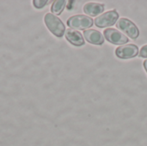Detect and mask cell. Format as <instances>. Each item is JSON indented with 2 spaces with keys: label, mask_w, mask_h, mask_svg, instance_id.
Instances as JSON below:
<instances>
[{
  "label": "cell",
  "mask_w": 147,
  "mask_h": 146,
  "mask_svg": "<svg viewBox=\"0 0 147 146\" xmlns=\"http://www.w3.org/2000/svg\"><path fill=\"white\" fill-rule=\"evenodd\" d=\"M44 22L49 31L58 38H61L65 33V27L63 22L53 13H47L44 16Z\"/></svg>",
  "instance_id": "1"
},
{
  "label": "cell",
  "mask_w": 147,
  "mask_h": 146,
  "mask_svg": "<svg viewBox=\"0 0 147 146\" xmlns=\"http://www.w3.org/2000/svg\"><path fill=\"white\" fill-rule=\"evenodd\" d=\"M115 26L117 28H119L121 32L125 33L133 40H136L140 36V30L136 24L126 17L120 18L117 21Z\"/></svg>",
  "instance_id": "2"
},
{
  "label": "cell",
  "mask_w": 147,
  "mask_h": 146,
  "mask_svg": "<svg viewBox=\"0 0 147 146\" xmlns=\"http://www.w3.org/2000/svg\"><path fill=\"white\" fill-rule=\"evenodd\" d=\"M118 18H119L118 12L115 9H112L97 16L95 19L94 22L97 28H104L113 26L118 21Z\"/></svg>",
  "instance_id": "3"
},
{
  "label": "cell",
  "mask_w": 147,
  "mask_h": 146,
  "mask_svg": "<svg viewBox=\"0 0 147 146\" xmlns=\"http://www.w3.org/2000/svg\"><path fill=\"white\" fill-rule=\"evenodd\" d=\"M93 19L85 15H76L67 20V25L71 28L87 29L93 25Z\"/></svg>",
  "instance_id": "4"
},
{
  "label": "cell",
  "mask_w": 147,
  "mask_h": 146,
  "mask_svg": "<svg viewBox=\"0 0 147 146\" xmlns=\"http://www.w3.org/2000/svg\"><path fill=\"white\" fill-rule=\"evenodd\" d=\"M103 34L105 39L114 45H125L129 41V39L127 35L115 28H106L103 31Z\"/></svg>",
  "instance_id": "5"
},
{
  "label": "cell",
  "mask_w": 147,
  "mask_h": 146,
  "mask_svg": "<svg viewBox=\"0 0 147 146\" xmlns=\"http://www.w3.org/2000/svg\"><path fill=\"white\" fill-rule=\"evenodd\" d=\"M115 55L121 59H128L139 55V47L134 44H126L115 49Z\"/></svg>",
  "instance_id": "6"
},
{
  "label": "cell",
  "mask_w": 147,
  "mask_h": 146,
  "mask_svg": "<svg viewBox=\"0 0 147 146\" xmlns=\"http://www.w3.org/2000/svg\"><path fill=\"white\" fill-rule=\"evenodd\" d=\"M84 37L89 43L101 46L104 43V38L102 34L96 29H86L84 31Z\"/></svg>",
  "instance_id": "7"
},
{
  "label": "cell",
  "mask_w": 147,
  "mask_h": 146,
  "mask_svg": "<svg viewBox=\"0 0 147 146\" xmlns=\"http://www.w3.org/2000/svg\"><path fill=\"white\" fill-rule=\"evenodd\" d=\"M65 39L75 46H82L84 45V39L82 34L77 30L68 28L65 33Z\"/></svg>",
  "instance_id": "8"
},
{
  "label": "cell",
  "mask_w": 147,
  "mask_h": 146,
  "mask_svg": "<svg viewBox=\"0 0 147 146\" xmlns=\"http://www.w3.org/2000/svg\"><path fill=\"white\" fill-rule=\"evenodd\" d=\"M105 5L97 3H87L84 5V12L90 16H97L104 11Z\"/></svg>",
  "instance_id": "9"
},
{
  "label": "cell",
  "mask_w": 147,
  "mask_h": 146,
  "mask_svg": "<svg viewBox=\"0 0 147 146\" xmlns=\"http://www.w3.org/2000/svg\"><path fill=\"white\" fill-rule=\"evenodd\" d=\"M66 1L65 0H57V1H54L51 6V11L54 14V15H60L65 5H66Z\"/></svg>",
  "instance_id": "10"
},
{
  "label": "cell",
  "mask_w": 147,
  "mask_h": 146,
  "mask_svg": "<svg viewBox=\"0 0 147 146\" xmlns=\"http://www.w3.org/2000/svg\"><path fill=\"white\" fill-rule=\"evenodd\" d=\"M48 3L47 0H34L33 1V4L36 9H42L44 8L47 3Z\"/></svg>",
  "instance_id": "11"
},
{
  "label": "cell",
  "mask_w": 147,
  "mask_h": 146,
  "mask_svg": "<svg viewBox=\"0 0 147 146\" xmlns=\"http://www.w3.org/2000/svg\"><path fill=\"white\" fill-rule=\"evenodd\" d=\"M139 56L147 59V45H145L141 47L140 51L139 52Z\"/></svg>",
  "instance_id": "12"
},
{
  "label": "cell",
  "mask_w": 147,
  "mask_h": 146,
  "mask_svg": "<svg viewBox=\"0 0 147 146\" xmlns=\"http://www.w3.org/2000/svg\"><path fill=\"white\" fill-rule=\"evenodd\" d=\"M143 65H144V68H145L146 71V72H147V59H146V60L144 61Z\"/></svg>",
  "instance_id": "13"
}]
</instances>
